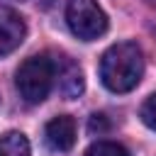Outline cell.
Masks as SVG:
<instances>
[{"label": "cell", "mask_w": 156, "mask_h": 156, "mask_svg": "<svg viewBox=\"0 0 156 156\" xmlns=\"http://www.w3.org/2000/svg\"><path fill=\"white\" fill-rule=\"evenodd\" d=\"M54 80L58 83V90L66 98H78L83 93V71L76 61H71L68 56H61L58 63L54 61Z\"/></svg>", "instance_id": "5b68a950"}, {"label": "cell", "mask_w": 156, "mask_h": 156, "mask_svg": "<svg viewBox=\"0 0 156 156\" xmlns=\"http://www.w3.org/2000/svg\"><path fill=\"white\" fill-rule=\"evenodd\" d=\"M0 156H32L27 136L22 132H5V134H0Z\"/></svg>", "instance_id": "52a82bcc"}, {"label": "cell", "mask_w": 156, "mask_h": 156, "mask_svg": "<svg viewBox=\"0 0 156 156\" xmlns=\"http://www.w3.org/2000/svg\"><path fill=\"white\" fill-rule=\"evenodd\" d=\"M66 22L71 32L83 41H93L107 32V15L98 0H68Z\"/></svg>", "instance_id": "3957f363"}, {"label": "cell", "mask_w": 156, "mask_h": 156, "mask_svg": "<svg viewBox=\"0 0 156 156\" xmlns=\"http://www.w3.org/2000/svg\"><path fill=\"white\" fill-rule=\"evenodd\" d=\"M27 37V24L20 12L0 5V56L15 51Z\"/></svg>", "instance_id": "277c9868"}, {"label": "cell", "mask_w": 156, "mask_h": 156, "mask_svg": "<svg viewBox=\"0 0 156 156\" xmlns=\"http://www.w3.org/2000/svg\"><path fill=\"white\" fill-rule=\"evenodd\" d=\"M44 136H46L49 149H54V151H71L73 144H76V122L68 115H58V117H54L46 124Z\"/></svg>", "instance_id": "8992f818"}, {"label": "cell", "mask_w": 156, "mask_h": 156, "mask_svg": "<svg viewBox=\"0 0 156 156\" xmlns=\"http://www.w3.org/2000/svg\"><path fill=\"white\" fill-rule=\"evenodd\" d=\"M15 85L24 102L39 105L46 100L54 85V61L49 56H29L15 73Z\"/></svg>", "instance_id": "7a4b0ae2"}, {"label": "cell", "mask_w": 156, "mask_h": 156, "mask_svg": "<svg viewBox=\"0 0 156 156\" xmlns=\"http://www.w3.org/2000/svg\"><path fill=\"white\" fill-rule=\"evenodd\" d=\"M85 156H129V151L117 141H95L85 151Z\"/></svg>", "instance_id": "ba28073f"}, {"label": "cell", "mask_w": 156, "mask_h": 156, "mask_svg": "<svg viewBox=\"0 0 156 156\" xmlns=\"http://www.w3.org/2000/svg\"><path fill=\"white\" fill-rule=\"evenodd\" d=\"M139 115H141V122H144L149 129L156 132V93L146 98V102L141 105V112H139Z\"/></svg>", "instance_id": "9c48e42d"}, {"label": "cell", "mask_w": 156, "mask_h": 156, "mask_svg": "<svg viewBox=\"0 0 156 156\" xmlns=\"http://www.w3.org/2000/svg\"><path fill=\"white\" fill-rule=\"evenodd\" d=\"M100 80L112 93H129L144 76V54L134 41L112 44L100 58Z\"/></svg>", "instance_id": "6da1fadb"}]
</instances>
